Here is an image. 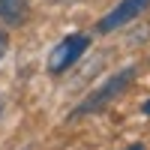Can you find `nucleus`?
<instances>
[{
  "label": "nucleus",
  "instance_id": "nucleus-1",
  "mask_svg": "<svg viewBox=\"0 0 150 150\" xmlns=\"http://www.w3.org/2000/svg\"><path fill=\"white\" fill-rule=\"evenodd\" d=\"M132 78H135V66L120 69L117 75H111L105 84H99V90H93L78 108L72 111V117H84V114H99V111H105V108H108V105H111V102H114V99L132 84Z\"/></svg>",
  "mask_w": 150,
  "mask_h": 150
},
{
  "label": "nucleus",
  "instance_id": "nucleus-3",
  "mask_svg": "<svg viewBox=\"0 0 150 150\" xmlns=\"http://www.w3.org/2000/svg\"><path fill=\"white\" fill-rule=\"evenodd\" d=\"M147 6H150V0H123L120 6H114L102 21H99V33H111V30L123 27V24H129L132 18H138Z\"/></svg>",
  "mask_w": 150,
  "mask_h": 150
},
{
  "label": "nucleus",
  "instance_id": "nucleus-2",
  "mask_svg": "<svg viewBox=\"0 0 150 150\" xmlns=\"http://www.w3.org/2000/svg\"><path fill=\"white\" fill-rule=\"evenodd\" d=\"M87 45H90V36H84V33H72V36H66V39L51 51V57H48V69H51L54 75L66 72L75 60L87 51Z\"/></svg>",
  "mask_w": 150,
  "mask_h": 150
},
{
  "label": "nucleus",
  "instance_id": "nucleus-5",
  "mask_svg": "<svg viewBox=\"0 0 150 150\" xmlns=\"http://www.w3.org/2000/svg\"><path fill=\"white\" fill-rule=\"evenodd\" d=\"M6 48H9V36H6L3 30H0V57L6 54Z\"/></svg>",
  "mask_w": 150,
  "mask_h": 150
},
{
  "label": "nucleus",
  "instance_id": "nucleus-4",
  "mask_svg": "<svg viewBox=\"0 0 150 150\" xmlns=\"http://www.w3.org/2000/svg\"><path fill=\"white\" fill-rule=\"evenodd\" d=\"M27 15V0H0V18L9 24H21Z\"/></svg>",
  "mask_w": 150,
  "mask_h": 150
},
{
  "label": "nucleus",
  "instance_id": "nucleus-6",
  "mask_svg": "<svg viewBox=\"0 0 150 150\" xmlns=\"http://www.w3.org/2000/svg\"><path fill=\"white\" fill-rule=\"evenodd\" d=\"M141 111H144V114H147V117H150V99H147V102H144V105H141Z\"/></svg>",
  "mask_w": 150,
  "mask_h": 150
},
{
  "label": "nucleus",
  "instance_id": "nucleus-7",
  "mask_svg": "<svg viewBox=\"0 0 150 150\" xmlns=\"http://www.w3.org/2000/svg\"><path fill=\"white\" fill-rule=\"evenodd\" d=\"M126 150H147L144 144H132V147H126Z\"/></svg>",
  "mask_w": 150,
  "mask_h": 150
},
{
  "label": "nucleus",
  "instance_id": "nucleus-8",
  "mask_svg": "<svg viewBox=\"0 0 150 150\" xmlns=\"http://www.w3.org/2000/svg\"><path fill=\"white\" fill-rule=\"evenodd\" d=\"M0 117H3V99H0Z\"/></svg>",
  "mask_w": 150,
  "mask_h": 150
}]
</instances>
